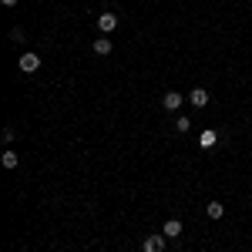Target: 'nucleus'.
Returning <instances> with one entry per match:
<instances>
[{
	"label": "nucleus",
	"mask_w": 252,
	"mask_h": 252,
	"mask_svg": "<svg viewBox=\"0 0 252 252\" xmlns=\"http://www.w3.org/2000/svg\"><path fill=\"white\" fill-rule=\"evenodd\" d=\"M37 67H40V58L34 54V51H27V54H20V71H24V74H34Z\"/></svg>",
	"instance_id": "nucleus-1"
},
{
	"label": "nucleus",
	"mask_w": 252,
	"mask_h": 252,
	"mask_svg": "<svg viewBox=\"0 0 252 252\" xmlns=\"http://www.w3.org/2000/svg\"><path fill=\"white\" fill-rule=\"evenodd\" d=\"M205 212H209V219H222V215H225V205H222V202H209Z\"/></svg>",
	"instance_id": "nucleus-10"
},
{
	"label": "nucleus",
	"mask_w": 252,
	"mask_h": 252,
	"mask_svg": "<svg viewBox=\"0 0 252 252\" xmlns=\"http://www.w3.org/2000/svg\"><path fill=\"white\" fill-rule=\"evenodd\" d=\"M3 7H17V0H3Z\"/></svg>",
	"instance_id": "nucleus-12"
},
{
	"label": "nucleus",
	"mask_w": 252,
	"mask_h": 252,
	"mask_svg": "<svg viewBox=\"0 0 252 252\" xmlns=\"http://www.w3.org/2000/svg\"><path fill=\"white\" fill-rule=\"evenodd\" d=\"M189 101H192L195 108H209V91L205 88H195L192 94H189Z\"/></svg>",
	"instance_id": "nucleus-6"
},
{
	"label": "nucleus",
	"mask_w": 252,
	"mask_h": 252,
	"mask_svg": "<svg viewBox=\"0 0 252 252\" xmlns=\"http://www.w3.org/2000/svg\"><path fill=\"white\" fill-rule=\"evenodd\" d=\"M161 235H168V239L182 235V222H178V219H168V222H165V229H161Z\"/></svg>",
	"instance_id": "nucleus-8"
},
{
	"label": "nucleus",
	"mask_w": 252,
	"mask_h": 252,
	"mask_svg": "<svg viewBox=\"0 0 252 252\" xmlns=\"http://www.w3.org/2000/svg\"><path fill=\"white\" fill-rule=\"evenodd\" d=\"M165 239H168V235H148L141 249L145 252H165Z\"/></svg>",
	"instance_id": "nucleus-3"
},
{
	"label": "nucleus",
	"mask_w": 252,
	"mask_h": 252,
	"mask_svg": "<svg viewBox=\"0 0 252 252\" xmlns=\"http://www.w3.org/2000/svg\"><path fill=\"white\" fill-rule=\"evenodd\" d=\"M91 51H94L97 58H108V54L115 51V44H111V40H108V37H97V40H94V47H91Z\"/></svg>",
	"instance_id": "nucleus-5"
},
{
	"label": "nucleus",
	"mask_w": 252,
	"mask_h": 252,
	"mask_svg": "<svg viewBox=\"0 0 252 252\" xmlns=\"http://www.w3.org/2000/svg\"><path fill=\"white\" fill-rule=\"evenodd\" d=\"M0 161H3V168H17V165H20V155H17V152H3V158H0Z\"/></svg>",
	"instance_id": "nucleus-9"
},
{
	"label": "nucleus",
	"mask_w": 252,
	"mask_h": 252,
	"mask_svg": "<svg viewBox=\"0 0 252 252\" xmlns=\"http://www.w3.org/2000/svg\"><path fill=\"white\" fill-rule=\"evenodd\" d=\"M198 145L209 152V148H215V145H219V135H215L212 128H205V131H202V138H198Z\"/></svg>",
	"instance_id": "nucleus-7"
},
{
	"label": "nucleus",
	"mask_w": 252,
	"mask_h": 252,
	"mask_svg": "<svg viewBox=\"0 0 252 252\" xmlns=\"http://www.w3.org/2000/svg\"><path fill=\"white\" fill-rule=\"evenodd\" d=\"M115 27H118V17L111 14V10H104V14L97 17V31H101V34H111Z\"/></svg>",
	"instance_id": "nucleus-2"
},
{
	"label": "nucleus",
	"mask_w": 252,
	"mask_h": 252,
	"mask_svg": "<svg viewBox=\"0 0 252 252\" xmlns=\"http://www.w3.org/2000/svg\"><path fill=\"white\" fill-rule=\"evenodd\" d=\"M175 128H178V131H182V135H185V131H189V128H192V121H189V118H178V121H175Z\"/></svg>",
	"instance_id": "nucleus-11"
},
{
	"label": "nucleus",
	"mask_w": 252,
	"mask_h": 252,
	"mask_svg": "<svg viewBox=\"0 0 252 252\" xmlns=\"http://www.w3.org/2000/svg\"><path fill=\"white\" fill-rule=\"evenodd\" d=\"M161 108H165V111H178V108H182V94H178V91H168V94L161 97Z\"/></svg>",
	"instance_id": "nucleus-4"
}]
</instances>
